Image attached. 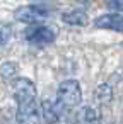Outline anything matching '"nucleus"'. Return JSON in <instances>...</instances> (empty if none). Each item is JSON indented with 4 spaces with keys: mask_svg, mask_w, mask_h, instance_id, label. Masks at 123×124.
<instances>
[{
    "mask_svg": "<svg viewBox=\"0 0 123 124\" xmlns=\"http://www.w3.org/2000/svg\"><path fill=\"white\" fill-rule=\"evenodd\" d=\"M82 100V88L80 83L74 78L63 80L58 88H57V104L65 109V110H72L74 107H77Z\"/></svg>",
    "mask_w": 123,
    "mask_h": 124,
    "instance_id": "1",
    "label": "nucleus"
},
{
    "mask_svg": "<svg viewBox=\"0 0 123 124\" xmlns=\"http://www.w3.org/2000/svg\"><path fill=\"white\" fill-rule=\"evenodd\" d=\"M12 92H14V97H16L17 104L36 100V93H38L34 82L26 78V77H17V78L12 80Z\"/></svg>",
    "mask_w": 123,
    "mask_h": 124,
    "instance_id": "2",
    "label": "nucleus"
},
{
    "mask_svg": "<svg viewBox=\"0 0 123 124\" xmlns=\"http://www.w3.org/2000/svg\"><path fill=\"white\" fill-rule=\"evenodd\" d=\"M48 17V10L39 7V5H22L16 10V19L24 24H39Z\"/></svg>",
    "mask_w": 123,
    "mask_h": 124,
    "instance_id": "3",
    "label": "nucleus"
},
{
    "mask_svg": "<svg viewBox=\"0 0 123 124\" xmlns=\"http://www.w3.org/2000/svg\"><path fill=\"white\" fill-rule=\"evenodd\" d=\"M24 38L29 43H34V44H50V43L55 41V32L48 26L33 24V26H28L26 27Z\"/></svg>",
    "mask_w": 123,
    "mask_h": 124,
    "instance_id": "4",
    "label": "nucleus"
},
{
    "mask_svg": "<svg viewBox=\"0 0 123 124\" xmlns=\"http://www.w3.org/2000/svg\"><path fill=\"white\" fill-rule=\"evenodd\" d=\"M17 121L19 124H41L36 100L17 104Z\"/></svg>",
    "mask_w": 123,
    "mask_h": 124,
    "instance_id": "5",
    "label": "nucleus"
},
{
    "mask_svg": "<svg viewBox=\"0 0 123 124\" xmlns=\"http://www.w3.org/2000/svg\"><path fill=\"white\" fill-rule=\"evenodd\" d=\"M38 109H39V119L45 124H57L62 110H65L57 104V100H51V99H45L38 105Z\"/></svg>",
    "mask_w": 123,
    "mask_h": 124,
    "instance_id": "6",
    "label": "nucleus"
},
{
    "mask_svg": "<svg viewBox=\"0 0 123 124\" xmlns=\"http://www.w3.org/2000/svg\"><path fill=\"white\" fill-rule=\"evenodd\" d=\"M94 26L97 29H109V31L123 32V16L113 14V12L104 14V16H101L94 21Z\"/></svg>",
    "mask_w": 123,
    "mask_h": 124,
    "instance_id": "7",
    "label": "nucleus"
},
{
    "mask_svg": "<svg viewBox=\"0 0 123 124\" xmlns=\"http://www.w3.org/2000/svg\"><path fill=\"white\" fill-rule=\"evenodd\" d=\"M75 121L77 124H99V117L94 107L91 105H84L79 109V112L75 114Z\"/></svg>",
    "mask_w": 123,
    "mask_h": 124,
    "instance_id": "8",
    "label": "nucleus"
},
{
    "mask_svg": "<svg viewBox=\"0 0 123 124\" xmlns=\"http://www.w3.org/2000/svg\"><path fill=\"white\" fill-rule=\"evenodd\" d=\"M62 21L68 26H84L87 22V14H85V10H80V9L68 10L62 16Z\"/></svg>",
    "mask_w": 123,
    "mask_h": 124,
    "instance_id": "9",
    "label": "nucleus"
},
{
    "mask_svg": "<svg viewBox=\"0 0 123 124\" xmlns=\"http://www.w3.org/2000/svg\"><path fill=\"white\" fill-rule=\"evenodd\" d=\"M94 99H96V102H99V104H108V102H111V99H113V87L109 85V83H99L96 88H94Z\"/></svg>",
    "mask_w": 123,
    "mask_h": 124,
    "instance_id": "10",
    "label": "nucleus"
},
{
    "mask_svg": "<svg viewBox=\"0 0 123 124\" xmlns=\"http://www.w3.org/2000/svg\"><path fill=\"white\" fill-rule=\"evenodd\" d=\"M17 63L16 61H4L2 65H0V77L2 78H14L16 73H17Z\"/></svg>",
    "mask_w": 123,
    "mask_h": 124,
    "instance_id": "11",
    "label": "nucleus"
},
{
    "mask_svg": "<svg viewBox=\"0 0 123 124\" xmlns=\"http://www.w3.org/2000/svg\"><path fill=\"white\" fill-rule=\"evenodd\" d=\"M10 38H12V27L5 22H0V46L7 44Z\"/></svg>",
    "mask_w": 123,
    "mask_h": 124,
    "instance_id": "12",
    "label": "nucleus"
},
{
    "mask_svg": "<svg viewBox=\"0 0 123 124\" xmlns=\"http://www.w3.org/2000/svg\"><path fill=\"white\" fill-rule=\"evenodd\" d=\"M57 124H77V121H75V116L70 110H62Z\"/></svg>",
    "mask_w": 123,
    "mask_h": 124,
    "instance_id": "13",
    "label": "nucleus"
},
{
    "mask_svg": "<svg viewBox=\"0 0 123 124\" xmlns=\"http://www.w3.org/2000/svg\"><path fill=\"white\" fill-rule=\"evenodd\" d=\"M106 7H108L109 10H114L113 14H120V16H123V2H108Z\"/></svg>",
    "mask_w": 123,
    "mask_h": 124,
    "instance_id": "14",
    "label": "nucleus"
}]
</instances>
